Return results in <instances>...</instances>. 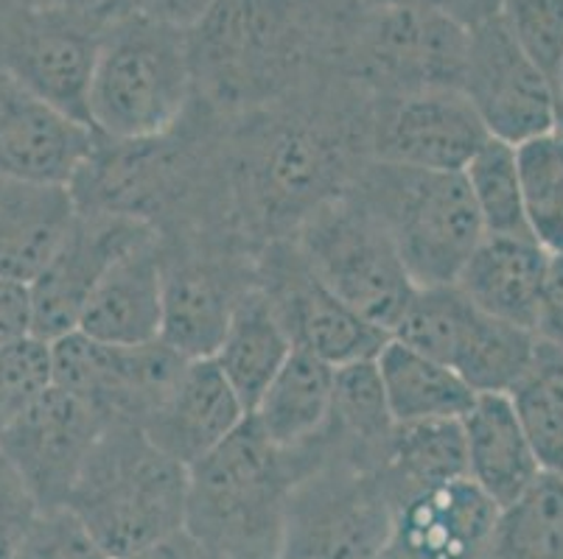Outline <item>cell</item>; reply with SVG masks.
<instances>
[{"label": "cell", "mask_w": 563, "mask_h": 559, "mask_svg": "<svg viewBox=\"0 0 563 559\" xmlns=\"http://www.w3.org/2000/svg\"><path fill=\"white\" fill-rule=\"evenodd\" d=\"M376 99L347 76L311 81L261 110L230 118V182L239 227L255 253L291 238L340 202L373 163Z\"/></svg>", "instance_id": "6da1fadb"}, {"label": "cell", "mask_w": 563, "mask_h": 559, "mask_svg": "<svg viewBox=\"0 0 563 559\" xmlns=\"http://www.w3.org/2000/svg\"><path fill=\"white\" fill-rule=\"evenodd\" d=\"M228 132L230 118L194 96L186 115L163 135H96L68 182L76 210L126 215L150 224L161 241L219 238L250 246L235 215Z\"/></svg>", "instance_id": "7a4b0ae2"}, {"label": "cell", "mask_w": 563, "mask_h": 559, "mask_svg": "<svg viewBox=\"0 0 563 559\" xmlns=\"http://www.w3.org/2000/svg\"><path fill=\"white\" fill-rule=\"evenodd\" d=\"M360 9L362 0H217L188 29L194 96L233 118L340 74Z\"/></svg>", "instance_id": "3957f363"}, {"label": "cell", "mask_w": 563, "mask_h": 559, "mask_svg": "<svg viewBox=\"0 0 563 559\" xmlns=\"http://www.w3.org/2000/svg\"><path fill=\"white\" fill-rule=\"evenodd\" d=\"M188 468L137 425L110 423L87 456L65 510L110 559L186 529Z\"/></svg>", "instance_id": "277c9868"}, {"label": "cell", "mask_w": 563, "mask_h": 559, "mask_svg": "<svg viewBox=\"0 0 563 559\" xmlns=\"http://www.w3.org/2000/svg\"><path fill=\"white\" fill-rule=\"evenodd\" d=\"M300 465L266 439L253 414L188 468L186 529L228 559H275Z\"/></svg>", "instance_id": "5b68a950"}, {"label": "cell", "mask_w": 563, "mask_h": 559, "mask_svg": "<svg viewBox=\"0 0 563 559\" xmlns=\"http://www.w3.org/2000/svg\"><path fill=\"white\" fill-rule=\"evenodd\" d=\"M194 101L188 29L137 14L107 20L96 59L87 115L110 141L163 135Z\"/></svg>", "instance_id": "8992f818"}, {"label": "cell", "mask_w": 563, "mask_h": 559, "mask_svg": "<svg viewBox=\"0 0 563 559\" xmlns=\"http://www.w3.org/2000/svg\"><path fill=\"white\" fill-rule=\"evenodd\" d=\"M351 193L390 235L418 289L452 286L485 238L463 171H421L373 160Z\"/></svg>", "instance_id": "52a82bcc"}, {"label": "cell", "mask_w": 563, "mask_h": 559, "mask_svg": "<svg viewBox=\"0 0 563 559\" xmlns=\"http://www.w3.org/2000/svg\"><path fill=\"white\" fill-rule=\"evenodd\" d=\"M396 484L384 470L320 459L289 490L280 559H376L393 540Z\"/></svg>", "instance_id": "ba28073f"}, {"label": "cell", "mask_w": 563, "mask_h": 559, "mask_svg": "<svg viewBox=\"0 0 563 559\" xmlns=\"http://www.w3.org/2000/svg\"><path fill=\"white\" fill-rule=\"evenodd\" d=\"M107 14L87 0H0V70L85 123Z\"/></svg>", "instance_id": "9c48e42d"}, {"label": "cell", "mask_w": 563, "mask_h": 559, "mask_svg": "<svg viewBox=\"0 0 563 559\" xmlns=\"http://www.w3.org/2000/svg\"><path fill=\"white\" fill-rule=\"evenodd\" d=\"M468 25L449 14L362 0L342 51L340 74L373 99L423 90H460Z\"/></svg>", "instance_id": "30bf717a"}, {"label": "cell", "mask_w": 563, "mask_h": 559, "mask_svg": "<svg viewBox=\"0 0 563 559\" xmlns=\"http://www.w3.org/2000/svg\"><path fill=\"white\" fill-rule=\"evenodd\" d=\"M303 258L345 305L393 336L415 289L390 235L347 193L309 215L291 235Z\"/></svg>", "instance_id": "8fae6325"}, {"label": "cell", "mask_w": 563, "mask_h": 559, "mask_svg": "<svg viewBox=\"0 0 563 559\" xmlns=\"http://www.w3.org/2000/svg\"><path fill=\"white\" fill-rule=\"evenodd\" d=\"M161 342L188 361L213 358L235 308L258 286V253L235 241H161Z\"/></svg>", "instance_id": "7c38bea8"}, {"label": "cell", "mask_w": 563, "mask_h": 559, "mask_svg": "<svg viewBox=\"0 0 563 559\" xmlns=\"http://www.w3.org/2000/svg\"><path fill=\"white\" fill-rule=\"evenodd\" d=\"M51 383L93 409L107 425L143 420L157 409L188 358L166 342L107 345L81 331L48 342Z\"/></svg>", "instance_id": "4fadbf2b"}, {"label": "cell", "mask_w": 563, "mask_h": 559, "mask_svg": "<svg viewBox=\"0 0 563 559\" xmlns=\"http://www.w3.org/2000/svg\"><path fill=\"white\" fill-rule=\"evenodd\" d=\"M255 271L261 294L278 316L291 347L311 353L331 367L371 361L390 338L322 283L291 238L261 246Z\"/></svg>", "instance_id": "5bb4252c"}, {"label": "cell", "mask_w": 563, "mask_h": 559, "mask_svg": "<svg viewBox=\"0 0 563 559\" xmlns=\"http://www.w3.org/2000/svg\"><path fill=\"white\" fill-rule=\"evenodd\" d=\"M155 235L150 224L126 215L76 210L59 246L45 260L43 269L25 283L32 300V336L48 345L54 338L76 331L87 302L107 271Z\"/></svg>", "instance_id": "9a60e30c"}, {"label": "cell", "mask_w": 563, "mask_h": 559, "mask_svg": "<svg viewBox=\"0 0 563 559\" xmlns=\"http://www.w3.org/2000/svg\"><path fill=\"white\" fill-rule=\"evenodd\" d=\"M460 92L496 141L519 146L555 130L552 81L521 54L499 14L468 29Z\"/></svg>", "instance_id": "2e32d148"}, {"label": "cell", "mask_w": 563, "mask_h": 559, "mask_svg": "<svg viewBox=\"0 0 563 559\" xmlns=\"http://www.w3.org/2000/svg\"><path fill=\"white\" fill-rule=\"evenodd\" d=\"M104 428L93 409L51 383L0 431V454L29 484L40 510H65Z\"/></svg>", "instance_id": "e0dca14e"}, {"label": "cell", "mask_w": 563, "mask_h": 559, "mask_svg": "<svg viewBox=\"0 0 563 559\" xmlns=\"http://www.w3.org/2000/svg\"><path fill=\"white\" fill-rule=\"evenodd\" d=\"M488 141V130L460 90L376 99L373 160L421 171H465Z\"/></svg>", "instance_id": "ac0fdd59"}, {"label": "cell", "mask_w": 563, "mask_h": 559, "mask_svg": "<svg viewBox=\"0 0 563 559\" xmlns=\"http://www.w3.org/2000/svg\"><path fill=\"white\" fill-rule=\"evenodd\" d=\"M499 506L474 481H446L398 501L390 548L401 559H485Z\"/></svg>", "instance_id": "d6986e66"}, {"label": "cell", "mask_w": 563, "mask_h": 559, "mask_svg": "<svg viewBox=\"0 0 563 559\" xmlns=\"http://www.w3.org/2000/svg\"><path fill=\"white\" fill-rule=\"evenodd\" d=\"M96 132L70 121L0 70V177L68 185Z\"/></svg>", "instance_id": "ffe728a7"}, {"label": "cell", "mask_w": 563, "mask_h": 559, "mask_svg": "<svg viewBox=\"0 0 563 559\" xmlns=\"http://www.w3.org/2000/svg\"><path fill=\"white\" fill-rule=\"evenodd\" d=\"M247 409L233 392L213 358H197L183 367L166 398L143 420L141 431L166 456L186 468L211 454L230 437Z\"/></svg>", "instance_id": "44dd1931"}, {"label": "cell", "mask_w": 563, "mask_h": 559, "mask_svg": "<svg viewBox=\"0 0 563 559\" xmlns=\"http://www.w3.org/2000/svg\"><path fill=\"white\" fill-rule=\"evenodd\" d=\"M460 423L465 434L468 479L499 510H508L544 473L514 400L505 392L477 394Z\"/></svg>", "instance_id": "7402d4cb"}, {"label": "cell", "mask_w": 563, "mask_h": 559, "mask_svg": "<svg viewBox=\"0 0 563 559\" xmlns=\"http://www.w3.org/2000/svg\"><path fill=\"white\" fill-rule=\"evenodd\" d=\"M161 327L163 253L155 235L107 271L76 331L107 345H146L161 338Z\"/></svg>", "instance_id": "603a6c76"}, {"label": "cell", "mask_w": 563, "mask_h": 559, "mask_svg": "<svg viewBox=\"0 0 563 559\" xmlns=\"http://www.w3.org/2000/svg\"><path fill=\"white\" fill-rule=\"evenodd\" d=\"M552 255L532 238L485 235L465 260L454 286L479 311L532 331Z\"/></svg>", "instance_id": "cb8c5ba5"}, {"label": "cell", "mask_w": 563, "mask_h": 559, "mask_svg": "<svg viewBox=\"0 0 563 559\" xmlns=\"http://www.w3.org/2000/svg\"><path fill=\"white\" fill-rule=\"evenodd\" d=\"M393 425L376 358L336 367L329 423L311 439L317 461L345 459L356 468L384 470Z\"/></svg>", "instance_id": "d4e9b609"}, {"label": "cell", "mask_w": 563, "mask_h": 559, "mask_svg": "<svg viewBox=\"0 0 563 559\" xmlns=\"http://www.w3.org/2000/svg\"><path fill=\"white\" fill-rule=\"evenodd\" d=\"M76 215L68 185L0 177V277L29 283Z\"/></svg>", "instance_id": "484cf974"}, {"label": "cell", "mask_w": 563, "mask_h": 559, "mask_svg": "<svg viewBox=\"0 0 563 559\" xmlns=\"http://www.w3.org/2000/svg\"><path fill=\"white\" fill-rule=\"evenodd\" d=\"M334 372L336 367L311 353L298 347L289 353L250 412L269 443L280 450H298L325 428L334 400Z\"/></svg>", "instance_id": "4316f807"}, {"label": "cell", "mask_w": 563, "mask_h": 559, "mask_svg": "<svg viewBox=\"0 0 563 559\" xmlns=\"http://www.w3.org/2000/svg\"><path fill=\"white\" fill-rule=\"evenodd\" d=\"M376 369L396 423L460 420L477 400V392L454 369L393 336L378 350Z\"/></svg>", "instance_id": "83f0119b"}, {"label": "cell", "mask_w": 563, "mask_h": 559, "mask_svg": "<svg viewBox=\"0 0 563 559\" xmlns=\"http://www.w3.org/2000/svg\"><path fill=\"white\" fill-rule=\"evenodd\" d=\"M536 347V333L496 320L468 300L446 367L454 369L477 394H510L532 367Z\"/></svg>", "instance_id": "f1b7e54d"}, {"label": "cell", "mask_w": 563, "mask_h": 559, "mask_svg": "<svg viewBox=\"0 0 563 559\" xmlns=\"http://www.w3.org/2000/svg\"><path fill=\"white\" fill-rule=\"evenodd\" d=\"M291 350L295 347L278 316L255 286L235 308L222 345L213 353V361L250 414Z\"/></svg>", "instance_id": "f546056e"}, {"label": "cell", "mask_w": 563, "mask_h": 559, "mask_svg": "<svg viewBox=\"0 0 563 559\" xmlns=\"http://www.w3.org/2000/svg\"><path fill=\"white\" fill-rule=\"evenodd\" d=\"M384 473L398 495L446 484L468 476L465 434L460 420H412L393 425Z\"/></svg>", "instance_id": "4dcf8cb0"}, {"label": "cell", "mask_w": 563, "mask_h": 559, "mask_svg": "<svg viewBox=\"0 0 563 559\" xmlns=\"http://www.w3.org/2000/svg\"><path fill=\"white\" fill-rule=\"evenodd\" d=\"M485 559H563V479L541 473L516 504L499 512Z\"/></svg>", "instance_id": "1f68e13d"}, {"label": "cell", "mask_w": 563, "mask_h": 559, "mask_svg": "<svg viewBox=\"0 0 563 559\" xmlns=\"http://www.w3.org/2000/svg\"><path fill=\"white\" fill-rule=\"evenodd\" d=\"M544 473L563 479V353L539 342L532 367L510 392Z\"/></svg>", "instance_id": "d6a6232c"}, {"label": "cell", "mask_w": 563, "mask_h": 559, "mask_svg": "<svg viewBox=\"0 0 563 559\" xmlns=\"http://www.w3.org/2000/svg\"><path fill=\"white\" fill-rule=\"evenodd\" d=\"M521 202L532 241L563 255V132L550 130L516 146Z\"/></svg>", "instance_id": "836d02e7"}, {"label": "cell", "mask_w": 563, "mask_h": 559, "mask_svg": "<svg viewBox=\"0 0 563 559\" xmlns=\"http://www.w3.org/2000/svg\"><path fill=\"white\" fill-rule=\"evenodd\" d=\"M468 191L477 204L485 235L496 238H532L527 230L525 202H521L519 163L516 146L490 137L463 171Z\"/></svg>", "instance_id": "e575fe53"}, {"label": "cell", "mask_w": 563, "mask_h": 559, "mask_svg": "<svg viewBox=\"0 0 563 559\" xmlns=\"http://www.w3.org/2000/svg\"><path fill=\"white\" fill-rule=\"evenodd\" d=\"M496 14L521 54L552 81L563 56V0H499Z\"/></svg>", "instance_id": "d590c367"}, {"label": "cell", "mask_w": 563, "mask_h": 559, "mask_svg": "<svg viewBox=\"0 0 563 559\" xmlns=\"http://www.w3.org/2000/svg\"><path fill=\"white\" fill-rule=\"evenodd\" d=\"M45 387H51L48 345L29 336L0 347V431L7 428Z\"/></svg>", "instance_id": "8d00e7d4"}, {"label": "cell", "mask_w": 563, "mask_h": 559, "mask_svg": "<svg viewBox=\"0 0 563 559\" xmlns=\"http://www.w3.org/2000/svg\"><path fill=\"white\" fill-rule=\"evenodd\" d=\"M12 559H110L68 510L40 512Z\"/></svg>", "instance_id": "74e56055"}, {"label": "cell", "mask_w": 563, "mask_h": 559, "mask_svg": "<svg viewBox=\"0 0 563 559\" xmlns=\"http://www.w3.org/2000/svg\"><path fill=\"white\" fill-rule=\"evenodd\" d=\"M40 504L12 461L0 454V559H12L40 517Z\"/></svg>", "instance_id": "f35d334b"}, {"label": "cell", "mask_w": 563, "mask_h": 559, "mask_svg": "<svg viewBox=\"0 0 563 559\" xmlns=\"http://www.w3.org/2000/svg\"><path fill=\"white\" fill-rule=\"evenodd\" d=\"M96 7L107 18L137 14V18H150L157 23L177 25V29H194L217 7V0H99Z\"/></svg>", "instance_id": "ab89813d"}, {"label": "cell", "mask_w": 563, "mask_h": 559, "mask_svg": "<svg viewBox=\"0 0 563 559\" xmlns=\"http://www.w3.org/2000/svg\"><path fill=\"white\" fill-rule=\"evenodd\" d=\"M32 336V300L29 286L0 277V347L18 345Z\"/></svg>", "instance_id": "60d3db41"}, {"label": "cell", "mask_w": 563, "mask_h": 559, "mask_svg": "<svg viewBox=\"0 0 563 559\" xmlns=\"http://www.w3.org/2000/svg\"><path fill=\"white\" fill-rule=\"evenodd\" d=\"M532 333L539 342L563 353V255H552L550 260V275Z\"/></svg>", "instance_id": "b9f144b4"}, {"label": "cell", "mask_w": 563, "mask_h": 559, "mask_svg": "<svg viewBox=\"0 0 563 559\" xmlns=\"http://www.w3.org/2000/svg\"><path fill=\"white\" fill-rule=\"evenodd\" d=\"M118 559H228L211 548L208 543H202L199 537H194L188 529L174 532V535L163 537V540L152 543V546L141 548V551H132L126 557Z\"/></svg>", "instance_id": "7bdbcfd3"}, {"label": "cell", "mask_w": 563, "mask_h": 559, "mask_svg": "<svg viewBox=\"0 0 563 559\" xmlns=\"http://www.w3.org/2000/svg\"><path fill=\"white\" fill-rule=\"evenodd\" d=\"M371 3H387V7H415L432 9V12L449 14L463 25H477L499 12V0H371Z\"/></svg>", "instance_id": "ee69618b"}, {"label": "cell", "mask_w": 563, "mask_h": 559, "mask_svg": "<svg viewBox=\"0 0 563 559\" xmlns=\"http://www.w3.org/2000/svg\"><path fill=\"white\" fill-rule=\"evenodd\" d=\"M552 104H555V130L563 132V56L552 76Z\"/></svg>", "instance_id": "f6af8a7d"}, {"label": "cell", "mask_w": 563, "mask_h": 559, "mask_svg": "<svg viewBox=\"0 0 563 559\" xmlns=\"http://www.w3.org/2000/svg\"><path fill=\"white\" fill-rule=\"evenodd\" d=\"M376 559H401V557H398V554H396V551H393V548H390V546H387V551H384V554H382V557H376Z\"/></svg>", "instance_id": "bcb514c9"}, {"label": "cell", "mask_w": 563, "mask_h": 559, "mask_svg": "<svg viewBox=\"0 0 563 559\" xmlns=\"http://www.w3.org/2000/svg\"><path fill=\"white\" fill-rule=\"evenodd\" d=\"M87 3H99V0H87Z\"/></svg>", "instance_id": "7dc6e473"}, {"label": "cell", "mask_w": 563, "mask_h": 559, "mask_svg": "<svg viewBox=\"0 0 563 559\" xmlns=\"http://www.w3.org/2000/svg\"><path fill=\"white\" fill-rule=\"evenodd\" d=\"M275 559H280V557H275Z\"/></svg>", "instance_id": "c3c4849f"}]
</instances>
